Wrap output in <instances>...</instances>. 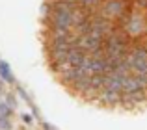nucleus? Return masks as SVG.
Listing matches in <instances>:
<instances>
[{
	"label": "nucleus",
	"mask_w": 147,
	"mask_h": 130,
	"mask_svg": "<svg viewBox=\"0 0 147 130\" xmlns=\"http://www.w3.org/2000/svg\"><path fill=\"white\" fill-rule=\"evenodd\" d=\"M11 112H13V108H9L7 102H0V115L2 117H9Z\"/></svg>",
	"instance_id": "8"
},
{
	"label": "nucleus",
	"mask_w": 147,
	"mask_h": 130,
	"mask_svg": "<svg viewBox=\"0 0 147 130\" xmlns=\"http://www.w3.org/2000/svg\"><path fill=\"white\" fill-rule=\"evenodd\" d=\"M6 102L9 104V108H17V99L13 97V93H6Z\"/></svg>",
	"instance_id": "10"
},
{
	"label": "nucleus",
	"mask_w": 147,
	"mask_h": 130,
	"mask_svg": "<svg viewBox=\"0 0 147 130\" xmlns=\"http://www.w3.org/2000/svg\"><path fill=\"white\" fill-rule=\"evenodd\" d=\"M138 9H147V0H134Z\"/></svg>",
	"instance_id": "11"
},
{
	"label": "nucleus",
	"mask_w": 147,
	"mask_h": 130,
	"mask_svg": "<svg viewBox=\"0 0 147 130\" xmlns=\"http://www.w3.org/2000/svg\"><path fill=\"white\" fill-rule=\"evenodd\" d=\"M142 89H144V87H142V84L138 82L136 76L127 74L125 86H123V93H125V95H134V93H138V91H142Z\"/></svg>",
	"instance_id": "4"
},
{
	"label": "nucleus",
	"mask_w": 147,
	"mask_h": 130,
	"mask_svg": "<svg viewBox=\"0 0 147 130\" xmlns=\"http://www.w3.org/2000/svg\"><path fill=\"white\" fill-rule=\"evenodd\" d=\"M145 26H147V19L142 17L140 13H134V11H132L129 22H127V26L123 30H127L129 36H140V34H144Z\"/></svg>",
	"instance_id": "2"
},
{
	"label": "nucleus",
	"mask_w": 147,
	"mask_h": 130,
	"mask_svg": "<svg viewBox=\"0 0 147 130\" xmlns=\"http://www.w3.org/2000/svg\"><path fill=\"white\" fill-rule=\"evenodd\" d=\"M80 2V6H88V7H93L95 11L100 9V6H102V2L104 0H78Z\"/></svg>",
	"instance_id": "7"
},
{
	"label": "nucleus",
	"mask_w": 147,
	"mask_h": 130,
	"mask_svg": "<svg viewBox=\"0 0 147 130\" xmlns=\"http://www.w3.org/2000/svg\"><path fill=\"white\" fill-rule=\"evenodd\" d=\"M104 82H106V74L104 72H93L91 74V89L100 91L104 87Z\"/></svg>",
	"instance_id": "6"
},
{
	"label": "nucleus",
	"mask_w": 147,
	"mask_h": 130,
	"mask_svg": "<svg viewBox=\"0 0 147 130\" xmlns=\"http://www.w3.org/2000/svg\"><path fill=\"white\" fill-rule=\"evenodd\" d=\"M129 7H130L129 0H104L100 9H99V13H102L104 17L110 19V21L117 22V19L121 17Z\"/></svg>",
	"instance_id": "1"
},
{
	"label": "nucleus",
	"mask_w": 147,
	"mask_h": 130,
	"mask_svg": "<svg viewBox=\"0 0 147 130\" xmlns=\"http://www.w3.org/2000/svg\"><path fill=\"white\" fill-rule=\"evenodd\" d=\"M145 19H147V9H145Z\"/></svg>",
	"instance_id": "13"
},
{
	"label": "nucleus",
	"mask_w": 147,
	"mask_h": 130,
	"mask_svg": "<svg viewBox=\"0 0 147 130\" xmlns=\"http://www.w3.org/2000/svg\"><path fill=\"white\" fill-rule=\"evenodd\" d=\"M71 2H78V0H71Z\"/></svg>",
	"instance_id": "14"
},
{
	"label": "nucleus",
	"mask_w": 147,
	"mask_h": 130,
	"mask_svg": "<svg viewBox=\"0 0 147 130\" xmlns=\"http://www.w3.org/2000/svg\"><path fill=\"white\" fill-rule=\"evenodd\" d=\"M0 95H4V93H2V91H0Z\"/></svg>",
	"instance_id": "15"
},
{
	"label": "nucleus",
	"mask_w": 147,
	"mask_h": 130,
	"mask_svg": "<svg viewBox=\"0 0 147 130\" xmlns=\"http://www.w3.org/2000/svg\"><path fill=\"white\" fill-rule=\"evenodd\" d=\"M0 130H11L9 117H2V115H0Z\"/></svg>",
	"instance_id": "9"
},
{
	"label": "nucleus",
	"mask_w": 147,
	"mask_h": 130,
	"mask_svg": "<svg viewBox=\"0 0 147 130\" xmlns=\"http://www.w3.org/2000/svg\"><path fill=\"white\" fill-rule=\"evenodd\" d=\"M22 121H24L26 125H32V123H34V117L28 115V113H24V115H22Z\"/></svg>",
	"instance_id": "12"
},
{
	"label": "nucleus",
	"mask_w": 147,
	"mask_h": 130,
	"mask_svg": "<svg viewBox=\"0 0 147 130\" xmlns=\"http://www.w3.org/2000/svg\"><path fill=\"white\" fill-rule=\"evenodd\" d=\"M0 78H2L4 82H7V84L15 82V76H13V72H11V67H9V63H7L6 60H0Z\"/></svg>",
	"instance_id": "5"
},
{
	"label": "nucleus",
	"mask_w": 147,
	"mask_h": 130,
	"mask_svg": "<svg viewBox=\"0 0 147 130\" xmlns=\"http://www.w3.org/2000/svg\"><path fill=\"white\" fill-rule=\"evenodd\" d=\"M100 101H102L104 104L115 106V104H119V102L123 101V97H121V93H119V91H114V89H108V87H102V89H100Z\"/></svg>",
	"instance_id": "3"
}]
</instances>
